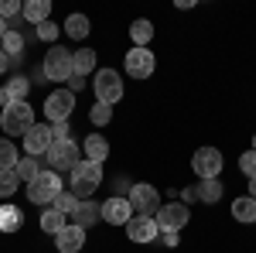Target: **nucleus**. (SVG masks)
Segmentation results:
<instances>
[{"label": "nucleus", "mask_w": 256, "mask_h": 253, "mask_svg": "<svg viewBox=\"0 0 256 253\" xmlns=\"http://www.w3.org/2000/svg\"><path fill=\"white\" fill-rule=\"evenodd\" d=\"M232 215H236L239 222H256V198L253 195H242L232 202Z\"/></svg>", "instance_id": "20"}, {"label": "nucleus", "mask_w": 256, "mask_h": 253, "mask_svg": "<svg viewBox=\"0 0 256 253\" xmlns=\"http://www.w3.org/2000/svg\"><path fill=\"white\" fill-rule=\"evenodd\" d=\"M99 185H102V164H96V161H79L72 168V188L68 192H76L79 202H89Z\"/></svg>", "instance_id": "2"}, {"label": "nucleus", "mask_w": 256, "mask_h": 253, "mask_svg": "<svg viewBox=\"0 0 256 253\" xmlns=\"http://www.w3.org/2000/svg\"><path fill=\"white\" fill-rule=\"evenodd\" d=\"M130 205L137 215H158L160 209V192L154 185H134L130 188Z\"/></svg>", "instance_id": "8"}, {"label": "nucleus", "mask_w": 256, "mask_h": 253, "mask_svg": "<svg viewBox=\"0 0 256 253\" xmlns=\"http://www.w3.org/2000/svg\"><path fill=\"white\" fill-rule=\"evenodd\" d=\"M126 236L134 239V243H154L160 236V229H158V219L154 215H134L130 222H126Z\"/></svg>", "instance_id": "11"}, {"label": "nucleus", "mask_w": 256, "mask_h": 253, "mask_svg": "<svg viewBox=\"0 0 256 253\" xmlns=\"http://www.w3.org/2000/svg\"><path fill=\"white\" fill-rule=\"evenodd\" d=\"M52 209L55 212H62V215H72L76 209H79V198H76V192H62L55 202H52Z\"/></svg>", "instance_id": "30"}, {"label": "nucleus", "mask_w": 256, "mask_h": 253, "mask_svg": "<svg viewBox=\"0 0 256 253\" xmlns=\"http://www.w3.org/2000/svg\"><path fill=\"white\" fill-rule=\"evenodd\" d=\"M195 188H198V198H202V202H208V205H212V202H218V198H222V192H226L218 178H202Z\"/></svg>", "instance_id": "19"}, {"label": "nucleus", "mask_w": 256, "mask_h": 253, "mask_svg": "<svg viewBox=\"0 0 256 253\" xmlns=\"http://www.w3.org/2000/svg\"><path fill=\"white\" fill-rule=\"evenodd\" d=\"M24 226V215L18 205H0V233H18Z\"/></svg>", "instance_id": "18"}, {"label": "nucleus", "mask_w": 256, "mask_h": 253, "mask_svg": "<svg viewBox=\"0 0 256 253\" xmlns=\"http://www.w3.org/2000/svg\"><path fill=\"white\" fill-rule=\"evenodd\" d=\"M18 175H20V181H34V178L41 175V168H38V157H20L18 161Z\"/></svg>", "instance_id": "29"}, {"label": "nucleus", "mask_w": 256, "mask_h": 253, "mask_svg": "<svg viewBox=\"0 0 256 253\" xmlns=\"http://www.w3.org/2000/svg\"><path fill=\"white\" fill-rule=\"evenodd\" d=\"M41 76L52 79V82H68V79L76 76V52H68V48H48V55L41 62Z\"/></svg>", "instance_id": "1"}, {"label": "nucleus", "mask_w": 256, "mask_h": 253, "mask_svg": "<svg viewBox=\"0 0 256 253\" xmlns=\"http://www.w3.org/2000/svg\"><path fill=\"white\" fill-rule=\"evenodd\" d=\"M154 69H158V59H154L150 48H134V52H126V72L134 79H150Z\"/></svg>", "instance_id": "10"}, {"label": "nucleus", "mask_w": 256, "mask_h": 253, "mask_svg": "<svg viewBox=\"0 0 256 253\" xmlns=\"http://www.w3.org/2000/svg\"><path fill=\"white\" fill-rule=\"evenodd\" d=\"M7 93H10V99H14V103H24V99H28V93H31V82H28L24 76H14L10 82H7Z\"/></svg>", "instance_id": "28"}, {"label": "nucleus", "mask_w": 256, "mask_h": 253, "mask_svg": "<svg viewBox=\"0 0 256 253\" xmlns=\"http://www.w3.org/2000/svg\"><path fill=\"white\" fill-rule=\"evenodd\" d=\"M20 188V175L18 168H7V171H0V198H10V195Z\"/></svg>", "instance_id": "25"}, {"label": "nucleus", "mask_w": 256, "mask_h": 253, "mask_svg": "<svg viewBox=\"0 0 256 253\" xmlns=\"http://www.w3.org/2000/svg\"><path fill=\"white\" fill-rule=\"evenodd\" d=\"M192 168H195L202 178H218V171H222V151H216V147H202V151H195Z\"/></svg>", "instance_id": "14"}, {"label": "nucleus", "mask_w": 256, "mask_h": 253, "mask_svg": "<svg viewBox=\"0 0 256 253\" xmlns=\"http://www.w3.org/2000/svg\"><path fill=\"white\" fill-rule=\"evenodd\" d=\"M130 38H134V45H137V48H147V41L154 38V24H150L147 18L134 21V24H130Z\"/></svg>", "instance_id": "22"}, {"label": "nucleus", "mask_w": 256, "mask_h": 253, "mask_svg": "<svg viewBox=\"0 0 256 253\" xmlns=\"http://www.w3.org/2000/svg\"><path fill=\"white\" fill-rule=\"evenodd\" d=\"M48 14H52V4L48 0H28L24 4V18L31 21V24H44Z\"/></svg>", "instance_id": "21"}, {"label": "nucleus", "mask_w": 256, "mask_h": 253, "mask_svg": "<svg viewBox=\"0 0 256 253\" xmlns=\"http://www.w3.org/2000/svg\"><path fill=\"white\" fill-rule=\"evenodd\" d=\"M65 35L68 38H86L89 35V18L86 14H72V18L65 21Z\"/></svg>", "instance_id": "26"}, {"label": "nucleus", "mask_w": 256, "mask_h": 253, "mask_svg": "<svg viewBox=\"0 0 256 253\" xmlns=\"http://www.w3.org/2000/svg\"><path fill=\"white\" fill-rule=\"evenodd\" d=\"M160 239H164V246H178V233H160Z\"/></svg>", "instance_id": "39"}, {"label": "nucleus", "mask_w": 256, "mask_h": 253, "mask_svg": "<svg viewBox=\"0 0 256 253\" xmlns=\"http://www.w3.org/2000/svg\"><path fill=\"white\" fill-rule=\"evenodd\" d=\"M198 198V188H184V205H188V202H195Z\"/></svg>", "instance_id": "41"}, {"label": "nucleus", "mask_w": 256, "mask_h": 253, "mask_svg": "<svg viewBox=\"0 0 256 253\" xmlns=\"http://www.w3.org/2000/svg\"><path fill=\"white\" fill-rule=\"evenodd\" d=\"M14 14H24V4H18V0H0V18H14Z\"/></svg>", "instance_id": "34"}, {"label": "nucleus", "mask_w": 256, "mask_h": 253, "mask_svg": "<svg viewBox=\"0 0 256 253\" xmlns=\"http://www.w3.org/2000/svg\"><path fill=\"white\" fill-rule=\"evenodd\" d=\"M62 192H65V188H62L58 171H41L34 181H28V198H31L34 205H52Z\"/></svg>", "instance_id": "4"}, {"label": "nucleus", "mask_w": 256, "mask_h": 253, "mask_svg": "<svg viewBox=\"0 0 256 253\" xmlns=\"http://www.w3.org/2000/svg\"><path fill=\"white\" fill-rule=\"evenodd\" d=\"M0 48H4L10 59H18L20 52H24V38H20L18 31H7V35H4V41H0Z\"/></svg>", "instance_id": "31"}, {"label": "nucleus", "mask_w": 256, "mask_h": 253, "mask_svg": "<svg viewBox=\"0 0 256 253\" xmlns=\"http://www.w3.org/2000/svg\"><path fill=\"white\" fill-rule=\"evenodd\" d=\"M253 151H256V137H253Z\"/></svg>", "instance_id": "44"}, {"label": "nucleus", "mask_w": 256, "mask_h": 253, "mask_svg": "<svg viewBox=\"0 0 256 253\" xmlns=\"http://www.w3.org/2000/svg\"><path fill=\"white\" fill-rule=\"evenodd\" d=\"M18 147H14V140H7V137H0V171H7V168H18Z\"/></svg>", "instance_id": "24"}, {"label": "nucleus", "mask_w": 256, "mask_h": 253, "mask_svg": "<svg viewBox=\"0 0 256 253\" xmlns=\"http://www.w3.org/2000/svg\"><path fill=\"white\" fill-rule=\"evenodd\" d=\"M82 86H86V76H72L68 79V93H79Z\"/></svg>", "instance_id": "37"}, {"label": "nucleus", "mask_w": 256, "mask_h": 253, "mask_svg": "<svg viewBox=\"0 0 256 253\" xmlns=\"http://www.w3.org/2000/svg\"><path fill=\"white\" fill-rule=\"evenodd\" d=\"M65 226H68V219L48 205V209H44V215H41V229H44V233H52V236H58Z\"/></svg>", "instance_id": "23"}, {"label": "nucleus", "mask_w": 256, "mask_h": 253, "mask_svg": "<svg viewBox=\"0 0 256 253\" xmlns=\"http://www.w3.org/2000/svg\"><path fill=\"white\" fill-rule=\"evenodd\" d=\"M89 117H92V123H96V127H106V123L113 120V110H110L106 103H96V106L89 110Z\"/></svg>", "instance_id": "32"}, {"label": "nucleus", "mask_w": 256, "mask_h": 253, "mask_svg": "<svg viewBox=\"0 0 256 253\" xmlns=\"http://www.w3.org/2000/svg\"><path fill=\"white\" fill-rule=\"evenodd\" d=\"M55 246H58L62 253H82V246H86V229H79V226H65L58 236H55Z\"/></svg>", "instance_id": "16"}, {"label": "nucleus", "mask_w": 256, "mask_h": 253, "mask_svg": "<svg viewBox=\"0 0 256 253\" xmlns=\"http://www.w3.org/2000/svg\"><path fill=\"white\" fill-rule=\"evenodd\" d=\"M72 110H76V93H68V89H58V93H52L44 99V113H48L52 123H68Z\"/></svg>", "instance_id": "9"}, {"label": "nucleus", "mask_w": 256, "mask_h": 253, "mask_svg": "<svg viewBox=\"0 0 256 253\" xmlns=\"http://www.w3.org/2000/svg\"><path fill=\"white\" fill-rule=\"evenodd\" d=\"M250 192H253V198H256V178H250Z\"/></svg>", "instance_id": "43"}, {"label": "nucleus", "mask_w": 256, "mask_h": 253, "mask_svg": "<svg viewBox=\"0 0 256 253\" xmlns=\"http://www.w3.org/2000/svg\"><path fill=\"white\" fill-rule=\"evenodd\" d=\"M239 168H242L246 178H256V151H246V154L239 157Z\"/></svg>", "instance_id": "33"}, {"label": "nucleus", "mask_w": 256, "mask_h": 253, "mask_svg": "<svg viewBox=\"0 0 256 253\" xmlns=\"http://www.w3.org/2000/svg\"><path fill=\"white\" fill-rule=\"evenodd\" d=\"M7 62H10V55H7V52H4V48H0V76H4V72H7Z\"/></svg>", "instance_id": "40"}, {"label": "nucleus", "mask_w": 256, "mask_h": 253, "mask_svg": "<svg viewBox=\"0 0 256 253\" xmlns=\"http://www.w3.org/2000/svg\"><path fill=\"white\" fill-rule=\"evenodd\" d=\"M99 219H102V205H99L96 198H89V202H79V209L72 212V226H79V229H92Z\"/></svg>", "instance_id": "15"}, {"label": "nucleus", "mask_w": 256, "mask_h": 253, "mask_svg": "<svg viewBox=\"0 0 256 253\" xmlns=\"http://www.w3.org/2000/svg\"><path fill=\"white\" fill-rule=\"evenodd\" d=\"M52 134H55V140H72V130H68V123H52Z\"/></svg>", "instance_id": "36"}, {"label": "nucleus", "mask_w": 256, "mask_h": 253, "mask_svg": "<svg viewBox=\"0 0 256 253\" xmlns=\"http://www.w3.org/2000/svg\"><path fill=\"white\" fill-rule=\"evenodd\" d=\"M0 127L7 137H24L34 127V106L24 99V103H10L4 113H0Z\"/></svg>", "instance_id": "3"}, {"label": "nucleus", "mask_w": 256, "mask_h": 253, "mask_svg": "<svg viewBox=\"0 0 256 253\" xmlns=\"http://www.w3.org/2000/svg\"><path fill=\"white\" fill-rule=\"evenodd\" d=\"M7 31H10V28H7V21L0 18V41H4V35H7Z\"/></svg>", "instance_id": "42"}, {"label": "nucleus", "mask_w": 256, "mask_h": 253, "mask_svg": "<svg viewBox=\"0 0 256 253\" xmlns=\"http://www.w3.org/2000/svg\"><path fill=\"white\" fill-rule=\"evenodd\" d=\"M92 89H96V103H106V106L123 99V82H120L116 69H99L92 79Z\"/></svg>", "instance_id": "5"}, {"label": "nucleus", "mask_w": 256, "mask_h": 253, "mask_svg": "<svg viewBox=\"0 0 256 253\" xmlns=\"http://www.w3.org/2000/svg\"><path fill=\"white\" fill-rule=\"evenodd\" d=\"M82 154H86V161L102 164V161L110 157V140L99 137V134H89V137H86V144H82Z\"/></svg>", "instance_id": "17"}, {"label": "nucleus", "mask_w": 256, "mask_h": 253, "mask_svg": "<svg viewBox=\"0 0 256 253\" xmlns=\"http://www.w3.org/2000/svg\"><path fill=\"white\" fill-rule=\"evenodd\" d=\"M48 164L55 168V171H68L72 175V168L82 161V147L76 144V140H55L52 144V151H48Z\"/></svg>", "instance_id": "6"}, {"label": "nucleus", "mask_w": 256, "mask_h": 253, "mask_svg": "<svg viewBox=\"0 0 256 253\" xmlns=\"http://www.w3.org/2000/svg\"><path fill=\"white\" fill-rule=\"evenodd\" d=\"M38 38H41V41H55V38H58V24H55V21H44V24H38Z\"/></svg>", "instance_id": "35"}, {"label": "nucleus", "mask_w": 256, "mask_h": 253, "mask_svg": "<svg viewBox=\"0 0 256 253\" xmlns=\"http://www.w3.org/2000/svg\"><path fill=\"white\" fill-rule=\"evenodd\" d=\"M96 52L92 48H82V52H76V76H89L92 69H96Z\"/></svg>", "instance_id": "27"}, {"label": "nucleus", "mask_w": 256, "mask_h": 253, "mask_svg": "<svg viewBox=\"0 0 256 253\" xmlns=\"http://www.w3.org/2000/svg\"><path fill=\"white\" fill-rule=\"evenodd\" d=\"M10 103H14V99H10V93H7V86H0V106H4V110H7V106H10Z\"/></svg>", "instance_id": "38"}, {"label": "nucleus", "mask_w": 256, "mask_h": 253, "mask_svg": "<svg viewBox=\"0 0 256 253\" xmlns=\"http://www.w3.org/2000/svg\"><path fill=\"white\" fill-rule=\"evenodd\" d=\"M134 215H137V212H134L130 198H123V195H113V198H106V202H102V219H106V222H113V226H126Z\"/></svg>", "instance_id": "13"}, {"label": "nucleus", "mask_w": 256, "mask_h": 253, "mask_svg": "<svg viewBox=\"0 0 256 253\" xmlns=\"http://www.w3.org/2000/svg\"><path fill=\"white\" fill-rule=\"evenodd\" d=\"M158 229L160 233H181L184 226H188V219H192V212H188V205L184 202H168V205H160L158 209Z\"/></svg>", "instance_id": "7"}, {"label": "nucleus", "mask_w": 256, "mask_h": 253, "mask_svg": "<svg viewBox=\"0 0 256 253\" xmlns=\"http://www.w3.org/2000/svg\"><path fill=\"white\" fill-rule=\"evenodd\" d=\"M52 144H55V134H52V127H48V123H34V127L24 134V147H28V154H31V157L48 154V151H52Z\"/></svg>", "instance_id": "12"}]
</instances>
